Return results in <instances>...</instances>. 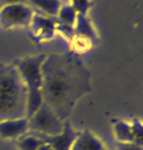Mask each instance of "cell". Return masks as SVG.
Returning <instances> with one entry per match:
<instances>
[{"instance_id":"5b68a950","label":"cell","mask_w":143,"mask_h":150,"mask_svg":"<svg viewBox=\"0 0 143 150\" xmlns=\"http://www.w3.org/2000/svg\"><path fill=\"white\" fill-rule=\"evenodd\" d=\"M33 14L32 8L27 4L6 5L0 9V26L5 29L27 26L30 24Z\"/></svg>"},{"instance_id":"30bf717a","label":"cell","mask_w":143,"mask_h":150,"mask_svg":"<svg viewBox=\"0 0 143 150\" xmlns=\"http://www.w3.org/2000/svg\"><path fill=\"white\" fill-rule=\"evenodd\" d=\"M74 30L75 35H77V38H81L91 42H95L97 40L96 32H95L94 28L92 27L90 21L85 15L77 14Z\"/></svg>"},{"instance_id":"2e32d148","label":"cell","mask_w":143,"mask_h":150,"mask_svg":"<svg viewBox=\"0 0 143 150\" xmlns=\"http://www.w3.org/2000/svg\"><path fill=\"white\" fill-rule=\"evenodd\" d=\"M70 4L74 7L77 14L80 15H87V11L89 9V0H70Z\"/></svg>"},{"instance_id":"6da1fadb","label":"cell","mask_w":143,"mask_h":150,"mask_svg":"<svg viewBox=\"0 0 143 150\" xmlns=\"http://www.w3.org/2000/svg\"><path fill=\"white\" fill-rule=\"evenodd\" d=\"M42 98L65 121L75 102L89 91L90 77L83 64L72 55H46L42 65Z\"/></svg>"},{"instance_id":"8992f818","label":"cell","mask_w":143,"mask_h":150,"mask_svg":"<svg viewBox=\"0 0 143 150\" xmlns=\"http://www.w3.org/2000/svg\"><path fill=\"white\" fill-rule=\"evenodd\" d=\"M80 132H77L73 129L71 125L68 122H66L63 132L57 135L49 137V135H43L37 134H33L35 137H39L40 139H42L43 142L49 144L52 147L53 150H71L73 143L75 140V138L77 137V135L80 134Z\"/></svg>"},{"instance_id":"d6986e66","label":"cell","mask_w":143,"mask_h":150,"mask_svg":"<svg viewBox=\"0 0 143 150\" xmlns=\"http://www.w3.org/2000/svg\"><path fill=\"white\" fill-rule=\"evenodd\" d=\"M37 150H53V149H52V147L49 145V144L43 143L42 145L38 147V149H37Z\"/></svg>"},{"instance_id":"277c9868","label":"cell","mask_w":143,"mask_h":150,"mask_svg":"<svg viewBox=\"0 0 143 150\" xmlns=\"http://www.w3.org/2000/svg\"><path fill=\"white\" fill-rule=\"evenodd\" d=\"M29 120V131L32 134L43 135H57L63 132L65 121H63L50 107L42 103Z\"/></svg>"},{"instance_id":"52a82bcc","label":"cell","mask_w":143,"mask_h":150,"mask_svg":"<svg viewBox=\"0 0 143 150\" xmlns=\"http://www.w3.org/2000/svg\"><path fill=\"white\" fill-rule=\"evenodd\" d=\"M30 25L33 35L39 40L52 38L57 29V24L54 20L42 14H33Z\"/></svg>"},{"instance_id":"5bb4252c","label":"cell","mask_w":143,"mask_h":150,"mask_svg":"<svg viewBox=\"0 0 143 150\" xmlns=\"http://www.w3.org/2000/svg\"><path fill=\"white\" fill-rule=\"evenodd\" d=\"M43 143L42 139L30 134L27 135L25 134L19 138L18 147L19 150H37L38 147L42 145Z\"/></svg>"},{"instance_id":"7a4b0ae2","label":"cell","mask_w":143,"mask_h":150,"mask_svg":"<svg viewBox=\"0 0 143 150\" xmlns=\"http://www.w3.org/2000/svg\"><path fill=\"white\" fill-rule=\"evenodd\" d=\"M27 103L26 86L15 65L0 64V122L26 117Z\"/></svg>"},{"instance_id":"ac0fdd59","label":"cell","mask_w":143,"mask_h":150,"mask_svg":"<svg viewBox=\"0 0 143 150\" xmlns=\"http://www.w3.org/2000/svg\"><path fill=\"white\" fill-rule=\"evenodd\" d=\"M27 2V0H0V9L3 6L10 4H17V3H23L26 4Z\"/></svg>"},{"instance_id":"e0dca14e","label":"cell","mask_w":143,"mask_h":150,"mask_svg":"<svg viewBox=\"0 0 143 150\" xmlns=\"http://www.w3.org/2000/svg\"><path fill=\"white\" fill-rule=\"evenodd\" d=\"M117 150H143V145L134 142H117Z\"/></svg>"},{"instance_id":"8fae6325","label":"cell","mask_w":143,"mask_h":150,"mask_svg":"<svg viewBox=\"0 0 143 150\" xmlns=\"http://www.w3.org/2000/svg\"><path fill=\"white\" fill-rule=\"evenodd\" d=\"M77 13L74 9V7L71 4H61L60 9L58 11L57 17H58V26L65 27V28H71L74 29L75 21H77Z\"/></svg>"},{"instance_id":"3957f363","label":"cell","mask_w":143,"mask_h":150,"mask_svg":"<svg viewBox=\"0 0 143 150\" xmlns=\"http://www.w3.org/2000/svg\"><path fill=\"white\" fill-rule=\"evenodd\" d=\"M45 57V54L29 56L18 60L14 64L27 89V103L26 117L27 119L32 117L43 103L42 92H41L42 89L41 65Z\"/></svg>"},{"instance_id":"4fadbf2b","label":"cell","mask_w":143,"mask_h":150,"mask_svg":"<svg viewBox=\"0 0 143 150\" xmlns=\"http://www.w3.org/2000/svg\"><path fill=\"white\" fill-rule=\"evenodd\" d=\"M113 129L118 142H134L130 123L125 121H118L114 124Z\"/></svg>"},{"instance_id":"7c38bea8","label":"cell","mask_w":143,"mask_h":150,"mask_svg":"<svg viewBox=\"0 0 143 150\" xmlns=\"http://www.w3.org/2000/svg\"><path fill=\"white\" fill-rule=\"evenodd\" d=\"M32 6L35 7L42 15L45 16H57L58 11L60 9L62 1L61 0H27Z\"/></svg>"},{"instance_id":"ba28073f","label":"cell","mask_w":143,"mask_h":150,"mask_svg":"<svg viewBox=\"0 0 143 150\" xmlns=\"http://www.w3.org/2000/svg\"><path fill=\"white\" fill-rule=\"evenodd\" d=\"M29 132L27 118L11 119L0 122V137L6 139L20 138Z\"/></svg>"},{"instance_id":"9a60e30c","label":"cell","mask_w":143,"mask_h":150,"mask_svg":"<svg viewBox=\"0 0 143 150\" xmlns=\"http://www.w3.org/2000/svg\"><path fill=\"white\" fill-rule=\"evenodd\" d=\"M131 132H132L134 142L143 145V129L142 123L139 119H133L130 122Z\"/></svg>"},{"instance_id":"9c48e42d","label":"cell","mask_w":143,"mask_h":150,"mask_svg":"<svg viewBox=\"0 0 143 150\" xmlns=\"http://www.w3.org/2000/svg\"><path fill=\"white\" fill-rule=\"evenodd\" d=\"M71 150H109L104 143L101 141L90 131H83L80 132L75 138Z\"/></svg>"}]
</instances>
